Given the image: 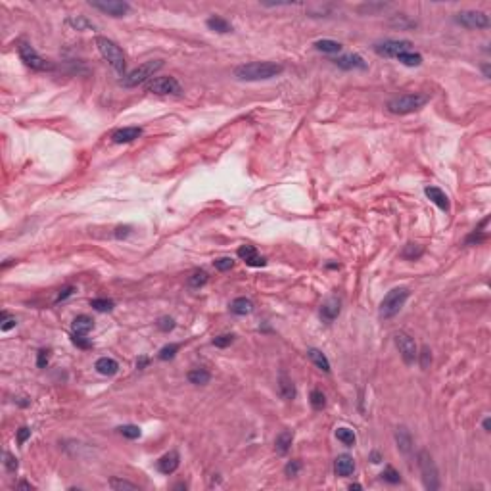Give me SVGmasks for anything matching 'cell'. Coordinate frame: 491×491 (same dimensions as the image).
<instances>
[{
  "label": "cell",
  "instance_id": "cell-1",
  "mask_svg": "<svg viewBox=\"0 0 491 491\" xmlns=\"http://www.w3.org/2000/svg\"><path fill=\"white\" fill-rule=\"evenodd\" d=\"M284 71V67L280 63H274V61H251V63H244V65H238L234 69V77L238 81H269L274 79Z\"/></svg>",
  "mask_w": 491,
  "mask_h": 491
},
{
  "label": "cell",
  "instance_id": "cell-2",
  "mask_svg": "<svg viewBox=\"0 0 491 491\" xmlns=\"http://www.w3.org/2000/svg\"><path fill=\"white\" fill-rule=\"evenodd\" d=\"M96 48L102 54V58L110 63L111 67L117 71V73L125 77V71H127V61H125V56H123V50L113 42L110 38L106 37H96Z\"/></svg>",
  "mask_w": 491,
  "mask_h": 491
},
{
  "label": "cell",
  "instance_id": "cell-3",
  "mask_svg": "<svg viewBox=\"0 0 491 491\" xmlns=\"http://www.w3.org/2000/svg\"><path fill=\"white\" fill-rule=\"evenodd\" d=\"M430 96L428 94H420V92H413V94H403L388 102V111L393 115H407L413 111L420 110L422 106L428 104Z\"/></svg>",
  "mask_w": 491,
  "mask_h": 491
},
{
  "label": "cell",
  "instance_id": "cell-4",
  "mask_svg": "<svg viewBox=\"0 0 491 491\" xmlns=\"http://www.w3.org/2000/svg\"><path fill=\"white\" fill-rule=\"evenodd\" d=\"M417 463L420 468V474H422V482H424V488L428 491H436L440 488V474H438V467L432 459V455L422 449L417 455Z\"/></svg>",
  "mask_w": 491,
  "mask_h": 491
},
{
  "label": "cell",
  "instance_id": "cell-5",
  "mask_svg": "<svg viewBox=\"0 0 491 491\" xmlns=\"http://www.w3.org/2000/svg\"><path fill=\"white\" fill-rule=\"evenodd\" d=\"M163 67V61L161 60H152V61H144L142 65H138L136 69H133L131 73H127L121 79V85L125 88H133V86H138L142 83H146L150 77H154L156 71H160Z\"/></svg>",
  "mask_w": 491,
  "mask_h": 491
},
{
  "label": "cell",
  "instance_id": "cell-6",
  "mask_svg": "<svg viewBox=\"0 0 491 491\" xmlns=\"http://www.w3.org/2000/svg\"><path fill=\"white\" fill-rule=\"evenodd\" d=\"M407 299H409V290L407 288H393L392 292H388L380 303V311H378L380 319L395 317L401 311V307L405 305Z\"/></svg>",
  "mask_w": 491,
  "mask_h": 491
},
{
  "label": "cell",
  "instance_id": "cell-7",
  "mask_svg": "<svg viewBox=\"0 0 491 491\" xmlns=\"http://www.w3.org/2000/svg\"><path fill=\"white\" fill-rule=\"evenodd\" d=\"M17 52H19V58H21V61H23L25 65L31 67V69H35V71H52L54 69V65L48 60H44L29 42H19Z\"/></svg>",
  "mask_w": 491,
  "mask_h": 491
},
{
  "label": "cell",
  "instance_id": "cell-8",
  "mask_svg": "<svg viewBox=\"0 0 491 491\" xmlns=\"http://www.w3.org/2000/svg\"><path fill=\"white\" fill-rule=\"evenodd\" d=\"M455 23L467 29H488L490 27V17L484 12H474V10H465V12L455 13Z\"/></svg>",
  "mask_w": 491,
  "mask_h": 491
},
{
  "label": "cell",
  "instance_id": "cell-9",
  "mask_svg": "<svg viewBox=\"0 0 491 491\" xmlns=\"http://www.w3.org/2000/svg\"><path fill=\"white\" fill-rule=\"evenodd\" d=\"M393 340H395V345H397V349H399V353H401V359L405 361V365H413V363L417 361V355H418V349H417L415 340H413L407 332H397V334L393 336Z\"/></svg>",
  "mask_w": 491,
  "mask_h": 491
},
{
  "label": "cell",
  "instance_id": "cell-10",
  "mask_svg": "<svg viewBox=\"0 0 491 491\" xmlns=\"http://www.w3.org/2000/svg\"><path fill=\"white\" fill-rule=\"evenodd\" d=\"M94 10H100L102 13H108L111 17H123L131 12V6L127 2H119V0H90L88 2Z\"/></svg>",
  "mask_w": 491,
  "mask_h": 491
},
{
  "label": "cell",
  "instance_id": "cell-11",
  "mask_svg": "<svg viewBox=\"0 0 491 491\" xmlns=\"http://www.w3.org/2000/svg\"><path fill=\"white\" fill-rule=\"evenodd\" d=\"M148 92L154 94H181V85L175 77H154L146 85Z\"/></svg>",
  "mask_w": 491,
  "mask_h": 491
},
{
  "label": "cell",
  "instance_id": "cell-12",
  "mask_svg": "<svg viewBox=\"0 0 491 491\" xmlns=\"http://www.w3.org/2000/svg\"><path fill=\"white\" fill-rule=\"evenodd\" d=\"M411 42L409 40H384V42H376L374 44V52L384 58H397L399 54L409 52L411 50Z\"/></svg>",
  "mask_w": 491,
  "mask_h": 491
},
{
  "label": "cell",
  "instance_id": "cell-13",
  "mask_svg": "<svg viewBox=\"0 0 491 491\" xmlns=\"http://www.w3.org/2000/svg\"><path fill=\"white\" fill-rule=\"evenodd\" d=\"M236 253H238V257L242 259L246 265H249V267H265V265H267V259L261 257L257 249L249 244L240 246Z\"/></svg>",
  "mask_w": 491,
  "mask_h": 491
},
{
  "label": "cell",
  "instance_id": "cell-14",
  "mask_svg": "<svg viewBox=\"0 0 491 491\" xmlns=\"http://www.w3.org/2000/svg\"><path fill=\"white\" fill-rule=\"evenodd\" d=\"M340 311H342V301H340V297L332 295V297H328V299L320 305V319L324 320V322H332V320L338 319Z\"/></svg>",
  "mask_w": 491,
  "mask_h": 491
},
{
  "label": "cell",
  "instance_id": "cell-15",
  "mask_svg": "<svg viewBox=\"0 0 491 491\" xmlns=\"http://www.w3.org/2000/svg\"><path fill=\"white\" fill-rule=\"evenodd\" d=\"M334 61V65H338L340 69H367V61L363 60L361 56H357V54H345V56H340V58H336Z\"/></svg>",
  "mask_w": 491,
  "mask_h": 491
},
{
  "label": "cell",
  "instance_id": "cell-16",
  "mask_svg": "<svg viewBox=\"0 0 491 491\" xmlns=\"http://www.w3.org/2000/svg\"><path fill=\"white\" fill-rule=\"evenodd\" d=\"M140 135H142V129H140V127H123V129L113 131L111 140H113L115 144H127V142L136 140Z\"/></svg>",
  "mask_w": 491,
  "mask_h": 491
},
{
  "label": "cell",
  "instance_id": "cell-17",
  "mask_svg": "<svg viewBox=\"0 0 491 491\" xmlns=\"http://www.w3.org/2000/svg\"><path fill=\"white\" fill-rule=\"evenodd\" d=\"M181 465V457L177 451H169V453H165L161 457L160 461H158V470H160L161 474H173L177 468Z\"/></svg>",
  "mask_w": 491,
  "mask_h": 491
},
{
  "label": "cell",
  "instance_id": "cell-18",
  "mask_svg": "<svg viewBox=\"0 0 491 491\" xmlns=\"http://www.w3.org/2000/svg\"><path fill=\"white\" fill-rule=\"evenodd\" d=\"M424 194L430 198V202H434L440 209L449 211V198L445 196V192H443L442 188H438V186H426L424 188Z\"/></svg>",
  "mask_w": 491,
  "mask_h": 491
},
{
  "label": "cell",
  "instance_id": "cell-19",
  "mask_svg": "<svg viewBox=\"0 0 491 491\" xmlns=\"http://www.w3.org/2000/svg\"><path fill=\"white\" fill-rule=\"evenodd\" d=\"M395 443H397L399 451L403 455H411V451H413V438H411V432L405 426H399L395 430Z\"/></svg>",
  "mask_w": 491,
  "mask_h": 491
},
{
  "label": "cell",
  "instance_id": "cell-20",
  "mask_svg": "<svg viewBox=\"0 0 491 491\" xmlns=\"http://www.w3.org/2000/svg\"><path fill=\"white\" fill-rule=\"evenodd\" d=\"M278 393H280V397L286 399V401H292L295 397L294 382H292V378L286 372H280V376H278Z\"/></svg>",
  "mask_w": 491,
  "mask_h": 491
},
{
  "label": "cell",
  "instance_id": "cell-21",
  "mask_svg": "<svg viewBox=\"0 0 491 491\" xmlns=\"http://www.w3.org/2000/svg\"><path fill=\"white\" fill-rule=\"evenodd\" d=\"M334 470H336L338 476H349V474H353V470H355V461H353V457H349V455H340V457L336 459V463H334Z\"/></svg>",
  "mask_w": 491,
  "mask_h": 491
},
{
  "label": "cell",
  "instance_id": "cell-22",
  "mask_svg": "<svg viewBox=\"0 0 491 491\" xmlns=\"http://www.w3.org/2000/svg\"><path fill=\"white\" fill-rule=\"evenodd\" d=\"M292 442H294V432L292 430H282L278 436H276V440H274V449H276V453H288L290 451V447H292Z\"/></svg>",
  "mask_w": 491,
  "mask_h": 491
},
{
  "label": "cell",
  "instance_id": "cell-23",
  "mask_svg": "<svg viewBox=\"0 0 491 491\" xmlns=\"http://www.w3.org/2000/svg\"><path fill=\"white\" fill-rule=\"evenodd\" d=\"M94 367H96V370H98L100 374H104V376H113V374H117V370H119L117 361L111 359V357H100Z\"/></svg>",
  "mask_w": 491,
  "mask_h": 491
},
{
  "label": "cell",
  "instance_id": "cell-24",
  "mask_svg": "<svg viewBox=\"0 0 491 491\" xmlns=\"http://www.w3.org/2000/svg\"><path fill=\"white\" fill-rule=\"evenodd\" d=\"M251 311H253V303L247 297H236L231 303V313H234V315L244 317V315H249Z\"/></svg>",
  "mask_w": 491,
  "mask_h": 491
},
{
  "label": "cell",
  "instance_id": "cell-25",
  "mask_svg": "<svg viewBox=\"0 0 491 491\" xmlns=\"http://www.w3.org/2000/svg\"><path fill=\"white\" fill-rule=\"evenodd\" d=\"M307 355H309V359L317 365V367L322 370V372H330V361L326 359V355L320 351V349H317V347H311L309 351H307Z\"/></svg>",
  "mask_w": 491,
  "mask_h": 491
},
{
  "label": "cell",
  "instance_id": "cell-26",
  "mask_svg": "<svg viewBox=\"0 0 491 491\" xmlns=\"http://www.w3.org/2000/svg\"><path fill=\"white\" fill-rule=\"evenodd\" d=\"M92 326H94V320L90 319L88 315H79V317L73 320V334L86 336L88 332L92 330Z\"/></svg>",
  "mask_w": 491,
  "mask_h": 491
},
{
  "label": "cell",
  "instance_id": "cell-27",
  "mask_svg": "<svg viewBox=\"0 0 491 491\" xmlns=\"http://www.w3.org/2000/svg\"><path fill=\"white\" fill-rule=\"evenodd\" d=\"M208 27L215 33H231L233 31V25L229 23L227 19H223L219 15H213L208 19Z\"/></svg>",
  "mask_w": 491,
  "mask_h": 491
},
{
  "label": "cell",
  "instance_id": "cell-28",
  "mask_svg": "<svg viewBox=\"0 0 491 491\" xmlns=\"http://www.w3.org/2000/svg\"><path fill=\"white\" fill-rule=\"evenodd\" d=\"M211 380V374H209L206 368H194L188 372V382L190 384H196V386H204Z\"/></svg>",
  "mask_w": 491,
  "mask_h": 491
},
{
  "label": "cell",
  "instance_id": "cell-29",
  "mask_svg": "<svg viewBox=\"0 0 491 491\" xmlns=\"http://www.w3.org/2000/svg\"><path fill=\"white\" fill-rule=\"evenodd\" d=\"M422 253H424V247L420 244H415V242H409V244L401 249V257L409 259V261H415V259L422 257Z\"/></svg>",
  "mask_w": 491,
  "mask_h": 491
},
{
  "label": "cell",
  "instance_id": "cell-30",
  "mask_svg": "<svg viewBox=\"0 0 491 491\" xmlns=\"http://www.w3.org/2000/svg\"><path fill=\"white\" fill-rule=\"evenodd\" d=\"M315 48L319 52H324V54H336V52L342 50V44L336 42V40H330V38H322V40L315 42Z\"/></svg>",
  "mask_w": 491,
  "mask_h": 491
},
{
  "label": "cell",
  "instance_id": "cell-31",
  "mask_svg": "<svg viewBox=\"0 0 491 491\" xmlns=\"http://www.w3.org/2000/svg\"><path fill=\"white\" fill-rule=\"evenodd\" d=\"M67 25L73 27L75 31H88V29H94V23L88 21L85 15H73L67 19Z\"/></svg>",
  "mask_w": 491,
  "mask_h": 491
},
{
  "label": "cell",
  "instance_id": "cell-32",
  "mask_svg": "<svg viewBox=\"0 0 491 491\" xmlns=\"http://www.w3.org/2000/svg\"><path fill=\"white\" fill-rule=\"evenodd\" d=\"M397 60L401 61L403 65H409V67H418V65L422 63V56L417 54V52H413V50H409V52L399 54V56H397Z\"/></svg>",
  "mask_w": 491,
  "mask_h": 491
},
{
  "label": "cell",
  "instance_id": "cell-33",
  "mask_svg": "<svg viewBox=\"0 0 491 491\" xmlns=\"http://www.w3.org/2000/svg\"><path fill=\"white\" fill-rule=\"evenodd\" d=\"M208 272L206 270H194L190 276H188V286L190 288H202L204 284L208 282Z\"/></svg>",
  "mask_w": 491,
  "mask_h": 491
},
{
  "label": "cell",
  "instance_id": "cell-34",
  "mask_svg": "<svg viewBox=\"0 0 491 491\" xmlns=\"http://www.w3.org/2000/svg\"><path fill=\"white\" fill-rule=\"evenodd\" d=\"M336 438H338L340 442L344 443V445H347V447L355 445V442H357V438H355V434H353V430H349V428H338V430H336Z\"/></svg>",
  "mask_w": 491,
  "mask_h": 491
},
{
  "label": "cell",
  "instance_id": "cell-35",
  "mask_svg": "<svg viewBox=\"0 0 491 491\" xmlns=\"http://www.w3.org/2000/svg\"><path fill=\"white\" fill-rule=\"evenodd\" d=\"M110 488L115 491H123V490H138V486L133 484V482H127V480L121 478H111L110 480Z\"/></svg>",
  "mask_w": 491,
  "mask_h": 491
},
{
  "label": "cell",
  "instance_id": "cell-36",
  "mask_svg": "<svg viewBox=\"0 0 491 491\" xmlns=\"http://www.w3.org/2000/svg\"><path fill=\"white\" fill-rule=\"evenodd\" d=\"M119 434L125 436V438H129V440H136V438H140L142 432L135 424H125V426H119Z\"/></svg>",
  "mask_w": 491,
  "mask_h": 491
},
{
  "label": "cell",
  "instance_id": "cell-37",
  "mask_svg": "<svg viewBox=\"0 0 491 491\" xmlns=\"http://www.w3.org/2000/svg\"><path fill=\"white\" fill-rule=\"evenodd\" d=\"M311 405H313V409H317V411H320L322 407L326 405V397H324V393L320 392V390H313L311 392Z\"/></svg>",
  "mask_w": 491,
  "mask_h": 491
},
{
  "label": "cell",
  "instance_id": "cell-38",
  "mask_svg": "<svg viewBox=\"0 0 491 491\" xmlns=\"http://www.w3.org/2000/svg\"><path fill=\"white\" fill-rule=\"evenodd\" d=\"M90 307H94L96 311L106 313V311H111V309H113V301H111V299H106V297H100V299H92V301H90Z\"/></svg>",
  "mask_w": 491,
  "mask_h": 491
},
{
  "label": "cell",
  "instance_id": "cell-39",
  "mask_svg": "<svg viewBox=\"0 0 491 491\" xmlns=\"http://www.w3.org/2000/svg\"><path fill=\"white\" fill-rule=\"evenodd\" d=\"M177 351H179V344H169V345H165V347H161L158 357H160L161 361H169V359L175 357Z\"/></svg>",
  "mask_w": 491,
  "mask_h": 491
},
{
  "label": "cell",
  "instance_id": "cell-40",
  "mask_svg": "<svg viewBox=\"0 0 491 491\" xmlns=\"http://www.w3.org/2000/svg\"><path fill=\"white\" fill-rule=\"evenodd\" d=\"M17 322H15V317H10L6 311L0 315V330L2 332H8V330H12L13 326H15Z\"/></svg>",
  "mask_w": 491,
  "mask_h": 491
},
{
  "label": "cell",
  "instance_id": "cell-41",
  "mask_svg": "<svg viewBox=\"0 0 491 491\" xmlns=\"http://www.w3.org/2000/svg\"><path fill=\"white\" fill-rule=\"evenodd\" d=\"M382 478L386 480V482H390V484H399L401 482V476H399V472L395 470L393 467H386L384 468V472H382Z\"/></svg>",
  "mask_w": 491,
  "mask_h": 491
},
{
  "label": "cell",
  "instance_id": "cell-42",
  "mask_svg": "<svg viewBox=\"0 0 491 491\" xmlns=\"http://www.w3.org/2000/svg\"><path fill=\"white\" fill-rule=\"evenodd\" d=\"M417 359H420V367L424 368V370L430 367V363H432V351H430L428 345H424V347H422V351L417 355Z\"/></svg>",
  "mask_w": 491,
  "mask_h": 491
},
{
  "label": "cell",
  "instance_id": "cell-43",
  "mask_svg": "<svg viewBox=\"0 0 491 491\" xmlns=\"http://www.w3.org/2000/svg\"><path fill=\"white\" fill-rule=\"evenodd\" d=\"M233 265H234V261L231 257H219L213 261V267L217 270H223V272L229 269H233Z\"/></svg>",
  "mask_w": 491,
  "mask_h": 491
},
{
  "label": "cell",
  "instance_id": "cell-44",
  "mask_svg": "<svg viewBox=\"0 0 491 491\" xmlns=\"http://www.w3.org/2000/svg\"><path fill=\"white\" fill-rule=\"evenodd\" d=\"M299 470H301V463H299V461H290V463L286 465V468H284V472H286V476H288V478H294V476H297V474H299Z\"/></svg>",
  "mask_w": 491,
  "mask_h": 491
},
{
  "label": "cell",
  "instance_id": "cell-45",
  "mask_svg": "<svg viewBox=\"0 0 491 491\" xmlns=\"http://www.w3.org/2000/svg\"><path fill=\"white\" fill-rule=\"evenodd\" d=\"M234 340L233 334H221V336H217V338H213V345L215 347H227V345H231Z\"/></svg>",
  "mask_w": 491,
  "mask_h": 491
},
{
  "label": "cell",
  "instance_id": "cell-46",
  "mask_svg": "<svg viewBox=\"0 0 491 491\" xmlns=\"http://www.w3.org/2000/svg\"><path fill=\"white\" fill-rule=\"evenodd\" d=\"M4 467H6L8 472H15L17 467H19V463H17V459L12 453H4Z\"/></svg>",
  "mask_w": 491,
  "mask_h": 491
},
{
  "label": "cell",
  "instance_id": "cell-47",
  "mask_svg": "<svg viewBox=\"0 0 491 491\" xmlns=\"http://www.w3.org/2000/svg\"><path fill=\"white\" fill-rule=\"evenodd\" d=\"M156 326H158L161 332H169L175 328V320H173L171 317H161V319H158Z\"/></svg>",
  "mask_w": 491,
  "mask_h": 491
},
{
  "label": "cell",
  "instance_id": "cell-48",
  "mask_svg": "<svg viewBox=\"0 0 491 491\" xmlns=\"http://www.w3.org/2000/svg\"><path fill=\"white\" fill-rule=\"evenodd\" d=\"M48 361H50V351L48 349H40L37 353V367L46 368L48 367Z\"/></svg>",
  "mask_w": 491,
  "mask_h": 491
},
{
  "label": "cell",
  "instance_id": "cell-49",
  "mask_svg": "<svg viewBox=\"0 0 491 491\" xmlns=\"http://www.w3.org/2000/svg\"><path fill=\"white\" fill-rule=\"evenodd\" d=\"M486 238H488V236H486V233H484V231H480V229H478V231H474V233H472V234H470V236H468V238H467V244H468V246H470V244H480V242H484Z\"/></svg>",
  "mask_w": 491,
  "mask_h": 491
},
{
  "label": "cell",
  "instance_id": "cell-50",
  "mask_svg": "<svg viewBox=\"0 0 491 491\" xmlns=\"http://www.w3.org/2000/svg\"><path fill=\"white\" fill-rule=\"evenodd\" d=\"M71 342H73L77 347H81V349H88V347H92V344H90V342L86 340L85 336H81V334H73Z\"/></svg>",
  "mask_w": 491,
  "mask_h": 491
},
{
  "label": "cell",
  "instance_id": "cell-51",
  "mask_svg": "<svg viewBox=\"0 0 491 491\" xmlns=\"http://www.w3.org/2000/svg\"><path fill=\"white\" fill-rule=\"evenodd\" d=\"M29 438H31V430L27 428V426H21V428L17 430V443H21V445H23Z\"/></svg>",
  "mask_w": 491,
  "mask_h": 491
},
{
  "label": "cell",
  "instance_id": "cell-52",
  "mask_svg": "<svg viewBox=\"0 0 491 491\" xmlns=\"http://www.w3.org/2000/svg\"><path fill=\"white\" fill-rule=\"evenodd\" d=\"M73 294H75V288H73V286H67V288H63L60 294H58V297H56V303H60V301H63V299H67L69 295H73Z\"/></svg>",
  "mask_w": 491,
  "mask_h": 491
},
{
  "label": "cell",
  "instance_id": "cell-53",
  "mask_svg": "<svg viewBox=\"0 0 491 491\" xmlns=\"http://www.w3.org/2000/svg\"><path fill=\"white\" fill-rule=\"evenodd\" d=\"M129 234H131V227H129V225L117 227V229H115V238H119V240H121V238H127Z\"/></svg>",
  "mask_w": 491,
  "mask_h": 491
},
{
  "label": "cell",
  "instance_id": "cell-54",
  "mask_svg": "<svg viewBox=\"0 0 491 491\" xmlns=\"http://www.w3.org/2000/svg\"><path fill=\"white\" fill-rule=\"evenodd\" d=\"M148 361H150V359H148V357H140V359H138V361H136V368H138V370H142V368H146Z\"/></svg>",
  "mask_w": 491,
  "mask_h": 491
},
{
  "label": "cell",
  "instance_id": "cell-55",
  "mask_svg": "<svg viewBox=\"0 0 491 491\" xmlns=\"http://www.w3.org/2000/svg\"><path fill=\"white\" fill-rule=\"evenodd\" d=\"M15 488H17V490H29V491L33 490V486H31L29 482H19V484H17Z\"/></svg>",
  "mask_w": 491,
  "mask_h": 491
},
{
  "label": "cell",
  "instance_id": "cell-56",
  "mask_svg": "<svg viewBox=\"0 0 491 491\" xmlns=\"http://www.w3.org/2000/svg\"><path fill=\"white\" fill-rule=\"evenodd\" d=\"M482 71H484V77H486V79H490V77H491L490 65H488V63H486V65H482Z\"/></svg>",
  "mask_w": 491,
  "mask_h": 491
},
{
  "label": "cell",
  "instance_id": "cell-57",
  "mask_svg": "<svg viewBox=\"0 0 491 491\" xmlns=\"http://www.w3.org/2000/svg\"><path fill=\"white\" fill-rule=\"evenodd\" d=\"M484 430H486V432H490V430H491V420H490V417L484 418Z\"/></svg>",
  "mask_w": 491,
  "mask_h": 491
},
{
  "label": "cell",
  "instance_id": "cell-58",
  "mask_svg": "<svg viewBox=\"0 0 491 491\" xmlns=\"http://www.w3.org/2000/svg\"><path fill=\"white\" fill-rule=\"evenodd\" d=\"M370 459H372V463H380V461H382V459H380V453H376V451H374V453L370 455Z\"/></svg>",
  "mask_w": 491,
  "mask_h": 491
},
{
  "label": "cell",
  "instance_id": "cell-59",
  "mask_svg": "<svg viewBox=\"0 0 491 491\" xmlns=\"http://www.w3.org/2000/svg\"><path fill=\"white\" fill-rule=\"evenodd\" d=\"M349 490H351V491H353V490H361V484H351V486H349Z\"/></svg>",
  "mask_w": 491,
  "mask_h": 491
}]
</instances>
